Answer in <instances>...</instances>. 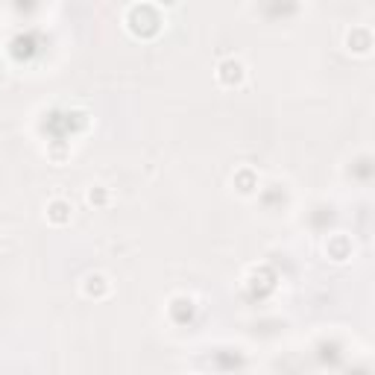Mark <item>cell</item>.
Instances as JSON below:
<instances>
[{
    "instance_id": "cell-1",
    "label": "cell",
    "mask_w": 375,
    "mask_h": 375,
    "mask_svg": "<svg viewBox=\"0 0 375 375\" xmlns=\"http://www.w3.org/2000/svg\"><path fill=\"white\" fill-rule=\"evenodd\" d=\"M220 76H223V82H232V79L238 82V79H240V65H238V62H226Z\"/></svg>"
},
{
    "instance_id": "cell-2",
    "label": "cell",
    "mask_w": 375,
    "mask_h": 375,
    "mask_svg": "<svg viewBox=\"0 0 375 375\" xmlns=\"http://www.w3.org/2000/svg\"><path fill=\"white\" fill-rule=\"evenodd\" d=\"M65 211H68V208H65V203H56V205H53V208H50V217H53V220H56V223H62V220H65V217H68Z\"/></svg>"
}]
</instances>
